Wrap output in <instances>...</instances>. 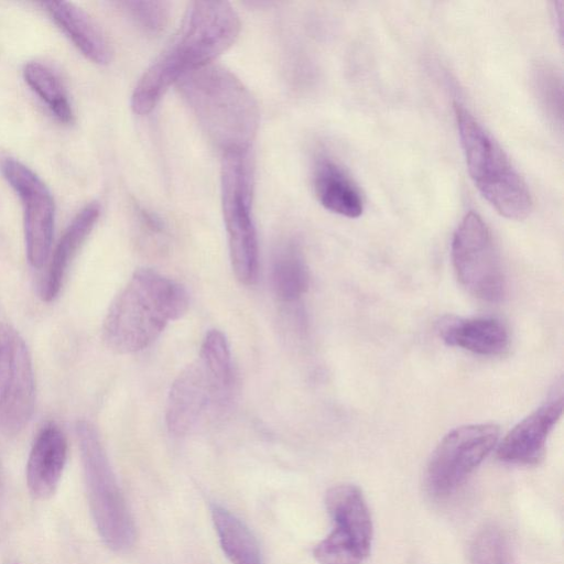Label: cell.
I'll return each instance as SVG.
<instances>
[{
  "mask_svg": "<svg viewBox=\"0 0 564 564\" xmlns=\"http://www.w3.org/2000/svg\"><path fill=\"white\" fill-rule=\"evenodd\" d=\"M240 29V18L229 2H192L171 42L135 84L131 95L134 113H150L172 85L214 63L235 43Z\"/></svg>",
  "mask_w": 564,
  "mask_h": 564,
  "instance_id": "obj_1",
  "label": "cell"
},
{
  "mask_svg": "<svg viewBox=\"0 0 564 564\" xmlns=\"http://www.w3.org/2000/svg\"><path fill=\"white\" fill-rule=\"evenodd\" d=\"M189 306L186 289L151 268L135 270L108 307L102 322L105 345L117 354L150 346L166 325Z\"/></svg>",
  "mask_w": 564,
  "mask_h": 564,
  "instance_id": "obj_2",
  "label": "cell"
},
{
  "mask_svg": "<svg viewBox=\"0 0 564 564\" xmlns=\"http://www.w3.org/2000/svg\"><path fill=\"white\" fill-rule=\"evenodd\" d=\"M176 87L221 154L250 151L259 127V106L231 70L214 62L184 76Z\"/></svg>",
  "mask_w": 564,
  "mask_h": 564,
  "instance_id": "obj_3",
  "label": "cell"
},
{
  "mask_svg": "<svg viewBox=\"0 0 564 564\" xmlns=\"http://www.w3.org/2000/svg\"><path fill=\"white\" fill-rule=\"evenodd\" d=\"M468 174L482 197L503 217L520 220L532 210L527 183L494 137L462 104H454Z\"/></svg>",
  "mask_w": 564,
  "mask_h": 564,
  "instance_id": "obj_4",
  "label": "cell"
},
{
  "mask_svg": "<svg viewBox=\"0 0 564 564\" xmlns=\"http://www.w3.org/2000/svg\"><path fill=\"white\" fill-rule=\"evenodd\" d=\"M220 189L231 268L241 284L252 285L258 279L259 247L250 151L221 154Z\"/></svg>",
  "mask_w": 564,
  "mask_h": 564,
  "instance_id": "obj_5",
  "label": "cell"
},
{
  "mask_svg": "<svg viewBox=\"0 0 564 564\" xmlns=\"http://www.w3.org/2000/svg\"><path fill=\"white\" fill-rule=\"evenodd\" d=\"M75 431L97 530L108 547L124 552L134 543L135 527L99 434L86 420Z\"/></svg>",
  "mask_w": 564,
  "mask_h": 564,
  "instance_id": "obj_6",
  "label": "cell"
},
{
  "mask_svg": "<svg viewBox=\"0 0 564 564\" xmlns=\"http://www.w3.org/2000/svg\"><path fill=\"white\" fill-rule=\"evenodd\" d=\"M326 509L333 529L313 550L319 564H361L370 554L373 525L361 490L351 484L328 489Z\"/></svg>",
  "mask_w": 564,
  "mask_h": 564,
  "instance_id": "obj_7",
  "label": "cell"
},
{
  "mask_svg": "<svg viewBox=\"0 0 564 564\" xmlns=\"http://www.w3.org/2000/svg\"><path fill=\"white\" fill-rule=\"evenodd\" d=\"M499 434L491 423L463 425L446 434L426 467L429 495L437 500L454 495L497 445Z\"/></svg>",
  "mask_w": 564,
  "mask_h": 564,
  "instance_id": "obj_8",
  "label": "cell"
},
{
  "mask_svg": "<svg viewBox=\"0 0 564 564\" xmlns=\"http://www.w3.org/2000/svg\"><path fill=\"white\" fill-rule=\"evenodd\" d=\"M452 261L459 283L473 296L498 302L506 293V280L491 232L475 212L467 213L452 240Z\"/></svg>",
  "mask_w": 564,
  "mask_h": 564,
  "instance_id": "obj_9",
  "label": "cell"
},
{
  "mask_svg": "<svg viewBox=\"0 0 564 564\" xmlns=\"http://www.w3.org/2000/svg\"><path fill=\"white\" fill-rule=\"evenodd\" d=\"M35 379L29 348L10 324L0 322V432L15 435L32 417Z\"/></svg>",
  "mask_w": 564,
  "mask_h": 564,
  "instance_id": "obj_10",
  "label": "cell"
},
{
  "mask_svg": "<svg viewBox=\"0 0 564 564\" xmlns=\"http://www.w3.org/2000/svg\"><path fill=\"white\" fill-rule=\"evenodd\" d=\"M1 172L22 202L26 257L33 268L40 269L51 252L54 199L44 182L20 161L4 160Z\"/></svg>",
  "mask_w": 564,
  "mask_h": 564,
  "instance_id": "obj_11",
  "label": "cell"
},
{
  "mask_svg": "<svg viewBox=\"0 0 564 564\" xmlns=\"http://www.w3.org/2000/svg\"><path fill=\"white\" fill-rule=\"evenodd\" d=\"M231 389L221 384L196 359L171 384L165 411L169 431L185 435L228 403Z\"/></svg>",
  "mask_w": 564,
  "mask_h": 564,
  "instance_id": "obj_12",
  "label": "cell"
},
{
  "mask_svg": "<svg viewBox=\"0 0 564 564\" xmlns=\"http://www.w3.org/2000/svg\"><path fill=\"white\" fill-rule=\"evenodd\" d=\"M520 421L497 447L499 460L513 465H533L542 458L546 440L563 413V388Z\"/></svg>",
  "mask_w": 564,
  "mask_h": 564,
  "instance_id": "obj_13",
  "label": "cell"
},
{
  "mask_svg": "<svg viewBox=\"0 0 564 564\" xmlns=\"http://www.w3.org/2000/svg\"><path fill=\"white\" fill-rule=\"evenodd\" d=\"M67 458V440L55 424L44 426L36 435L26 464V482L36 499L50 498L58 482Z\"/></svg>",
  "mask_w": 564,
  "mask_h": 564,
  "instance_id": "obj_14",
  "label": "cell"
},
{
  "mask_svg": "<svg viewBox=\"0 0 564 564\" xmlns=\"http://www.w3.org/2000/svg\"><path fill=\"white\" fill-rule=\"evenodd\" d=\"M99 215V204L89 203L77 213L65 229L39 286L40 296L44 302H52L58 295L73 259L90 235Z\"/></svg>",
  "mask_w": 564,
  "mask_h": 564,
  "instance_id": "obj_15",
  "label": "cell"
},
{
  "mask_svg": "<svg viewBox=\"0 0 564 564\" xmlns=\"http://www.w3.org/2000/svg\"><path fill=\"white\" fill-rule=\"evenodd\" d=\"M313 186L325 209L347 218H357L362 214L364 198L359 187L333 159L322 155L316 160Z\"/></svg>",
  "mask_w": 564,
  "mask_h": 564,
  "instance_id": "obj_16",
  "label": "cell"
},
{
  "mask_svg": "<svg viewBox=\"0 0 564 564\" xmlns=\"http://www.w3.org/2000/svg\"><path fill=\"white\" fill-rule=\"evenodd\" d=\"M43 6L83 55L96 64L109 63L110 45L102 31L83 9L66 1H50Z\"/></svg>",
  "mask_w": 564,
  "mask_h": 564,
  "instance_id": "obj_17",
  "label": "cell"
},
{
  "mask_svg": "<svg viewBox=\"0 0 564 564\" xmlns=\"http://www.w3.org/2000/svg\"><path fill=\"white\" fill-rule=\"evenodd\" d=\"M440 334L447 345L484 356L499 355L509 344L506 327L492 317H448L441 323Z\"/></svg>",
  "mask_w": 564,
  "mask_h": 564,
  "instance_id": "obj_18",
  "label": "cell"
},
{
  "mask_svg": "<svg viewBox=\"0 0 564 564\" xmlns=\"http://www.w3.org/2000/svg\"><path fill=\"white\" fill-rule=\"evenodd\" d=\"M270 276L273 293L281 302H295L307 291L308 268L296 243L288 242L278 249Z\"/></svg>",
  "mask_w": 564,
  "mask_h": 564,
  "instance_id": "obj_19",
  "label": "cell"
},
{
  "mask_svg": "<svg viewBox=\"0 0 564 564\" xmlns=\"http://www.w3.org/2000/svg\"><path fill=\"white\" fill-rule=\"evenodd\" d=\"M212 518L220 546L232 564H264L256 538L240 519L219 505L212 507Z\"/></svg>",
  "mask_w": 564,
  "mask_h": 564,
  "instance_id": "obj_20",
  "label": "cell"
},
{
  "mask_svg": "<svg viewBox=\"0 0 564 564\" xmlns=\"http://www.w3.org/2000/svg\"><path fill=\"white\" fill-rule=\"evenodd\" d=\"M23 76L30 88L61 122L73 121L74 115L67 94L52 69L39 62H30L24 66Z\"/></svg>",
  "mask_w": 564,
  "mask_h": 564,
  "instance_id": "obj_21",
  "label": "cell"
},
{
  "mask_svg": "<svg viewBox=\"0 0 564 564\" xmlns=\"http://www.w3.org/2000/svg\"><path fill=\"white\" fill-rule=\"evenodd\" d=\"M199 361L221 384L232 388L234 371L228 340L219 329L206 333L200 350Z\"/></svg>",
  "mask_w": 564,
  "mask_h": 564,
  "instance_id": "obj_22",
  "label": "cell"
},
{
  "mask_svg": "<svg viewBox=\"0 0 564 564\" xmlns=\"http://www.w3.org/2000/svg\"><path fill=\"white\" fill-rule=\"evenodd\" d=\"M470 561L471 564H518L507 536L495 525H486L477 533Z\"/></svg>",
  "mask_w": 564,
  "mask_h": 564,
  "instance_id": "obj_23",
  "label": "cell"
},
{
  "mask_svg": "<svg viewBox=\"0 0 564 564\" xmlns=\"http://www.w3.org/2000/svg\"><path fill=\"white\" fill-rule=\"evenodd\" d=\"M536 97L552 123L562 126V79L556 69L540 63L533 69Z\"/></svg>",
  "mask_w": 564,
  "mask_h": 564,
  "instance_id": "obj_24",
  "label": "cell"
},
{
  "mask_svg": "<svg viewBox=\"0 0 564 564\" xmlns=\"http://www.w3.org/2000/svg\"><path fill=\"white\" fill-rule=\"evenodd\" d=\"M120 4L134 24L147 34H160L169 23L170 3L166 1H124Z\"/></svg>",
  "mask_w": 564,
  "mask_h": 564,
  "instance_id": "obj_25",
  "label": "cell"
}]
</instances>
